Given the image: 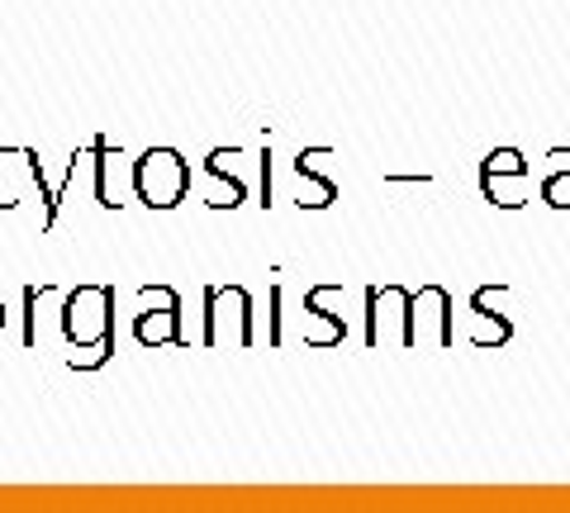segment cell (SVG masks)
I'll return each mask as SVG.
<instances>
[{"instance_id": "1", "label": "cell", "mask_w": 570, "mask_h": 513, "mask_svg": "<svg viewBox=\"0 0 570 513\" xmlns=\"http://www.w3.org/2000/svg\"><path fill=\"white\" fill-rule=\"evenodd\" d=\"M62 328H67V343L91 352V357H81L71 366H81V371L100 366L115 352V290L110 286H77L67 295Z\"/></svg>"}, {"instance_id": "2", "label": "cell", "mask_w": 570, "mask_h": 513, "mask_svg": "<svg viewBox=\"0 0 570 513\" xmlns=\"http://www.w3.org/2000/svg\"><path fill=\"white\" fill-rule=\"evenodd\" d=\"M129 186L148 209H176L190 190V162L176 148H148L129 167Z\"/></svg>"}, {"instance_id": "3", "label": "cell", "mask_w": 570, "mask_h": 513, "mask_svg": "<svg viewBox=\"0 0 570 513\" xmlns=\"http://www.w3.org/2000/svg\"><path fill=\"white\" fill-rule=\"evenodd\" d=\"M414 347V295L404 286H371L366 290V347Z\"/></svg>"}, {"instance_id": "4", "label": "cell", "mask_w": 570, "mask_h": 513, "mask_svg": "<svg viewBox=\"0 0 570 513\" xmlns=\"http://www.w3.org/2000/svg\"><path fill=\"white\" fill-rule=\"evenodd\" d=\"M205 343L209 347H247L253 343V299L243 286L205 290Z\"/></svg>"}, {"instance_id": "5", "label": "cell", "mask_w": 570, "mask_h": 513, "mask_svg": "<svg viewBox=\"0 0 570 513\" xmlns=\"http://www.w3.org/2000/svg\"><path fill=\"white\" fill-rule=\"evenodd\" d=\"M532 190V171L523 162L519 148H494L480 162V196H485L494 209H523Z\"/></svg>"}, {"instance_id": "6", "label": "cell", "mask_w": 570, "mask_h": 513, "mask_svg": "<svg viewBox=\"0 0 570 513\" xmlns=\"http://www.w3.org/2000/svg\"><path fill=\"white\" fill-rule=\"evenodd\" d=\"M29 190H39V200L48 209L52 186L43 181V162L33 148H0V209H14Z\"/></svg>"}, {"instance_id": "7", "label": "cell", "mask_w": 570, "mask_h": 513, "mask_svg": "<svg viewBox=\"0 0 570 513\" xmlns=\"http://www.w3.org/2000/svg\"><path fill=\"white\" fill-rule=\"evenodd\" d=\"M142 305H148V309H142L138 324H134L138 343H148V347H157V343H181V299H176V290L148 286V290H142Z\"/></svg>"}, {"instance_id": "8", "label": "cell", "mask_w": 570, "mask_h": 513, "mask_svg": "<svg viewBox=\"0 0 570 513\" xmlns=\"http://www.w3.org/2000/svg\"><path fill=\"white\" fill-rule=\"evenodd\" d=\"M456 324H452V295L442 286H423L414 295V347H452Z\"/></svg>"}, {"instance_id": "9", "label": "cell", "mask_w": 570, "mask_h": 513, "mask_svg": "<svg viewBox=\"0 0 570 513\" xmlns=\"http://www.w3.org/2000/svg\"><path fill=\"white\" fill-rule=\"evenodd\" d=\"M547 162H551V171L542 176V205H551V209H570V148H551L547 152Z\"/></svg>"}, {"instance_id": "10", "label": "cell", "mask_w": 570, "mask_h": 513, "mask_svg": "<svg viewBox=\"0 0 570 513\" xmlns=\"http://www.w3.org/2000/svg\"><path fill=\"white\" fill-rule=\"evenodd\" d=\"M509 333H513V324L504 309H471V333H466L471 347H504Z\"/></svg>"}, {"instance_id": "11", "label": "cell", "mask_w": 570, "mask_h": 513, "mask_svg": "<svg viewBox=\"0 0 570 513\" xmlns=\"http://www.w3.org/2000/svg\"><path fill=\"white\" fill-rule=\"evenodd\" d=\"M91 157H96V200H100L105 209H119V205H124V200H119V186H115V157H119V148H110L105 138H96Z\"/></svg>"}, {"instance_id": "12", "label": "cell", "mask_w": 570, "mask_h": 513, "mask_svg": "<svg viewBox=\"0 0 570 513\" xmlns=\"http://www.w3.org/2000/svg\"><path fill=\"white\" fill-rule=\"evenodd\" d=\"M314 157H318V148L299 152V157H295V176H299L305 186H314V205H309V209H328V205L337 200V181H333V176H318Z\"/></svg>"}, {"instance_id": "13", "label": "cell", "mask_w": 570, "mask_h": 513, "mask_svg": "<svg viewBox=\"0 0 570 513\" xmlns=\"http://www.w3.org/2000/svg\"><path fill=\"white\" fill-rule=\"evenodd\" d=\"M0 328H6V305H0Z\"/></svg>"}]
</instances>
